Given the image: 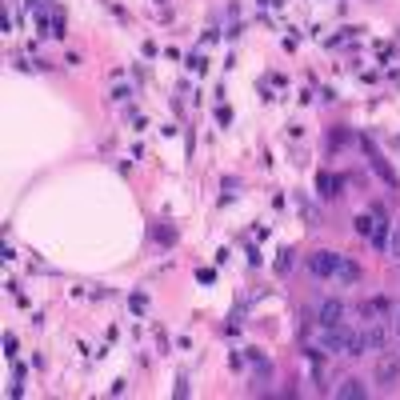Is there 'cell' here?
<instances>
[{
    "instance_id": "4fadbf2b",
    "label": "cell",
    "mask_w": 400,
    "mask_h": 400,
    "mask_svg": "<svg viewBox=\"0 0 400 400\" xmlns=\"http://www.w3.org/2000/svg\"><path fill=\"white\" fill-rule=\"evenodd\" d=\"M392 257H400V228L392 233Z\"/></svg>"
},
{
    "instance_id": "6da1fadb",
    "label": "cell",
    "mask_w": 400,
    "mask_h": 400,
    "mask_svg": "<svg viewBox=\"0 0 400 400\" xmlns=\"http://www.w3.org/2000/svg\"><path fill=\"white\" fill-rule=\"evenodd\" d=\"M373 380H377L380 388H392L400 380V356L397 353H384L377 360V368H373Z\"/></svg>"
},
{
    "instance_id": "52a82bcc",
    "label": "cell",
    "mask_w": 400,
    "mask_h": 400,
    "mask_svg": "<svg viewBox=\"0 0 400 400\" xmlns=\"http://www.w3.org/2000/svg\"><path fill=\"white\" fill-rule=\"evenodd\" d=\"M384 340H388V332L380 329V325H373V329L364 332V353H380V349H384Z\"/></svg>"
},
{
    "instance_id": "9c48e42d",
    "label": "cell",
    "mask_w": 400,
    "mask_h": 400,
    "mask_svg": "<svg viewBox=\"0 0 400 400\" xmlns=\"http://www.w3.org/2000/svg\"><path fill=\"white\" fill-rule=\"evenodd\" d=\"M373 228H377V216H356V233L360 236H373Z\"/></svg>"
},
{
    "instance_id": "7a4b0ae2",
    "label": "cell",
    "mask_w": 400,
    "mask_h": 400,
    "mask_svg": "<svg viewBox=\"0 0 400 400\" xmlns=\"http://www.w3.org/2000/svg\"><path fill=\"white\" fill-rule=\"evenodd\" d=\"M336 264H340V257H336V252H325V248L308 257V268H312V277H332V272H336Z\"/></svg>"
},
{
    "instance_id": "3957f363",
    "label": "cell",
    "mask_w": 400,
    "mask_h": 400,
    "mask_svg": "<svg viewBox=\"0 0 400 400\" xmlns=\"http://www.w3.org/2000/svg\"><path fill=\"white\" fill-rule=\"evenodd\" d=\"M344 344H349V329H344V325L329 329V332H325V340H320V349H325V353H344Z\"/></svg>"
},
{
    "instance_id": "30bf717a",
    "label": "cell",
    "mask_w": 400,
    "mask_h": 400,
    "mask_svg": "<svg viewBox=\"0 0 400 400\" xmlns=\"http://www.w3.org/2000/svg\"><path fill=\"white\" fill-rule=\"evenodd\" d=\"M336 272H340L344 281H356V277H360V268H356L353 260H340V264H336Z\"/></svg>"
},
{
    "instance_id": "5b68a950",
    "label": "cell",
    "mask_w": 400,
    "mask_h": 400,
    "mask_svg": "<svg viewBox=\"0 0 400 400\" xmlns=\"http://www.w3.org/2000/svg\"><path fill=\"white\" fill-rule=\"evenodd\" d=\"M336 397L340 400H364L368 397V388H364V380H344V384L336 388Z\"/></svg>"
},
{
    "instance_id": "8992f818",
    "label": "cell",
    "mask_w": 400,
    "mask_h": 400,
    "mask_svg": "<svg viewBox=\"0 0 400 400\" xmlns=\"http://www.w3.org/2000/svg\"><path fill=\"white\" fill-rule=\"evenodd\" d=\"M373 168H377V172H380V180H384L388 189H397V185H400V176H397V172H392V165H388V161H384L380 152H373Z\"/></svg>"
},
{
    "instance_id": "8fae6325",
    "label": "cell",
    "mask_w": 400,
    "mask_h": 400,
    "mask_svg": "<svg viewBox=\"0 0 400 400\" xmlns=\"http://www.w3.org/2000/svg\"><path fill=\"white\" fill-rule=\"evenodd\" d=\"M373 244H377V248H384V244H388V228H384L380 220H377V228H373Z\"/></svg>"
},
{
    "instance_id": "5bb4252c",
    "label": "cell",
    "mask_w": 400,
    "mask_h": 400,
    "mask_svg": "<svg viewBox=\"0 0 400 400\" xmlns=\"http://www.w3.org/2000/svg\"><path fill=\"white\" fill-rule=\"evenodd\" d=\"M397 336H400V312H397Z\"/></svg>"
},
{
    "instance_id": "7c38bea8",
    "label": "cell",
    "mask_w": 400,
    "mask_h": 400,
    "mask_svg": "<svg viewBox=\"0 0 400 400\" xmlns=\"http://www.w3.org/2000/svg\"><path fill=\"white\" fill-rule=\"evenodd\" d=\"M316 185H320V192H325V196H332V176H329V172H320V180H316Z\"/></svg>"
},
{
    "instance_id": "ba28073f",
    "label": "cell",
    "mask_w": 400,
    "mask_h": 400,
    "mask_svg": "<svg viewBox=\"0 0 400 400\" xmlns=\"http://www.w3.org/2000/svg\"><path fill=\"white\" fill-rule=\"evenodd\" d=\"M344 356H364V336H353V332H349V344H344Z\"/></svg>"
},
{
    "instance_id": "277c9868",
    "label": "cell",
    "mask_w": 400,
    "mask_h": 400,
    "mask_svg": "<svg viewBox=\"0 0 400 400\" xmlns=\"http://www.w3.org/2000/svg\"><path fill=\"white\" fill-rule=\"evenodd\" d=\"M340 320H344V305H340V301H325V305H320V325H325V329H336Z\"/></svg>"
}]
</instances>
